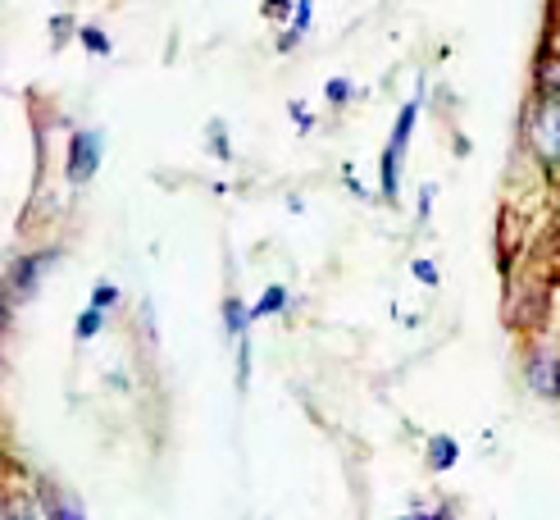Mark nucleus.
<instances>
[{"label": "nucleus", "instance_id": "1", "mask_svg": "<svg viewBox=\"0 0 560 520\" xmlns=\"http://www.w3.org/2000/svg\"><path fill=\"white\" fill-rule=\"evenodd\" d=\"M419 109H424V82H419L415 96L397 109V124H392L387 142H383V155H378V197H383V201H397V197H401V164H406V151H410Z\"/></svg>", "mask_w": 560, "mask_h": 520}, {"label": "nucleus", "instance_id": "2", "mask_svg": "<svg viewBox=\"0 0 560 520\" xmlns=\"http://www.w3.org/2000/svg\"><path fill=\"white\" fill-rule=\"evenodd\" d=\"M524 128H528V147H534V155L547 164V170H556L560 164V92L556 88H538Z\"/></svg>", "mask_w": 560, "mask_h": 520}, {"label": "nucleus", "instance_id": "3", "mask_svg": "<svg viewBox=\"0 0 560 520\" xmlns=\"http://www.w3.org/2000/svg\"><path fill=\"white\" fill-rule=\"evenodd\" d=\"M101 155H105V132L101 128H78L69 137V151H65V178L69 183H92L101 170Z\"/></svg>", "mask_w": 560, "mask_h": 520}, {"label": "nucleus", "instance_id": "4", "mask_svg": "<svg viewBox=\"0 0 560 520\" xmlns=\"http://www.w3.org/2000/svg\"><path fill=\"white\" fill-rule=\"evenodd\" d=\"M55 261H60V252H33V256H23V261L10 269V301H14V307L42 288L46 269H50Z\"/></svg>", "mask_w": 560, "mask_h": 520}, {"label": "nucleus", "instance_id": "5", "mask_svg": "<svg viewBox=\"0 0 560 520\" xmlns=\"http://www.w3.org/2000/svg\"><path fill=\"white\" fill-rule=\"evenodd\" d=\"M524 379L538 397H560V356L551 347H534L524 361Z\"/></svg>", "mask_w": 560, "mask_h": 520}, {"label": "nucleus", "instance_id": "6", "mask_svg": "<svg viewBox=\"0 0 560 520\" xmlns=\"http://www.w3.org/2000/svg\"><path fill=\"white\" fill-rule=\"evenodd\" d=\"M42 507H46L50 520H88L82 502L73 498V493H60V488H42Z\"/></svg>", "mask_w": 560, "mask_h": 520}, {"label": "nucleus", "instance_id": "7", "mask_svg": "<svg viewBox=\"0 0 560 520\" xmlns=\"http://www.w3.org/2000/svg\"><path fill=\"white\" fill-rule=\"evenodd\" d=\"M311 27H315V0H296V5H292V27L278 37V50H292L305 33H311Z\"/></svg>", "mask_w": 560, "mask_h": 520}, {"label": "nucleus", "instance_id": "8", "mask_svg": "<svg viewBox=\"0 0 560 520\" xmlns=\"http://www.w3.org/2000/svg\"><path fill=\"white\" fill-rule=\"evenodd\" d=\"M288 307H292L288 288H283V284H269V288L256 297V307H250V324H256V320H273V315H283Z\"/></svg>", "mask_w": 560, "mask_h": 520}, {"label": "nucleus", "instance_id": "9", "mask_svg": "<svg viewBox=\"0 0 560 520\" xmlns=\"http://www.w3.org/2000/svg\"><path fill=\"white\" fill-rule=\"evenodd\" d=\"M223 334H229L233 343L250 334V307L242 297H223Z\"/></svg>", "mask_w": 560, "mask_h": 520}, {"label": "nucleus", "instance_id": "10", "mask_svg": "<svg viewBox=\"0 0 560 520\" xmlns=\"http://www.w3.org/2000/svg\"><path fill=\"white\" fill-rule=\"evenodd\" d=\"M456 461H460V443H456V438L452 434H433L429 438V465H433V471L442 475V471H452Z\"/></svg>", "mask_w": 560, "mask_h": 520}, {"label": "nucleus", "instance_id": "11", "mask_svg": "<svg viewBox=\"0 0 560 520\" xmlns=\"http://www.w3.org/2000/svg\"><path fill=\"white\" fill-rule=\"evenodd\" d=\"M360 92H355V82L351 78H328L324 82V101L332 105V109H342V105H351Z\"/></svg>", "mask_w": 560, "mask_h": 520}, {"label": "nucleus", "instance_id": "12", "mask_svg": "<svg viewBox=\"0 0 560 520\" xmlns=\"http://www.w3.org/2000/svg\"><path fill=\"white\" fill-rule=\"evenodd\" d=\"M101 328H105V311L88 307V311L78 315V324H73V338H78V343H92V338L101 334Z\"/></svg>", "mask_w": 560, "mask_h": 520}, {"label": "nucleus", "instance_id": "13", "mask_svg": "<svg viewBox=\"0 0 560 520\" xmlns=\"http://www.w3.org/2000/svg\"><path fill=\"white\" fill-rule=\"evenodd\" d=\"M5 520H37V507L27 493H14V498H5Z\"/></svg>", "mask_w": 560, "mask_h": 520}, {"label": "nucleus", "instance_id": "14", "mask_svg": "<svg viewBox=\"0 0 560 520\" xmlns=\"http://www.w3.org/2000/svg\"><path fill=\"white\" fill-rule=\"evenodd\" d=\"M78 42L88 46L92 55H109V50H115V46H109V37L101 33V27H78Z\"/></svg>", "mask_w": 560, "mask_h": 520}, {"label": "nucleus", "instance_id": "15", "mask_svg": "<svg viewBox=\"0 0 560 520\" xmlns=\"http://www.w3.org/2000/svg\"><path fill=\"white\" fill-rule=\"evenodd\" d=\"M538 88H556L560 92V55H547V60H538Z\"/></svg>", "mask_w": 560, "mask_h": 520}, {"label": "nucleus", "instance_id": "16", "mask_svg": "<svg viewBox=\"0 0 560 520\" xmlns=\"http://www.w3.org/2000/svg\"><path fill=\"white\" fill-rule=\"evenodd\" d=\"M115 301H119V288H115V284H96V288H92V307H96V311H109Z\"/></svg>", "mask_w": 560, "mask_h": 520}, {"label": "nucleus", "instance_id": "17", "mask_svg": "<svg viewBox=\"0 0 560 520\" xmlns=\"http://www.w3.org/2000/svg\"><path fill=\"white\" fill-rule=\"evenodd\" d=\"M288 115L296 119L301 132H311V128H315V115H311V105H305V101H292V105H288Z\"/></svg>", "mask_w": 560, "mask_h": 520}, {"label": "nucleus", "instance_id": "18", "mask_svg": "<svg viewBox=\"0 0 560 520\" xmlns=\"http://www.w3.org/2000/svg\"><path fill=\"white\" fill-rule=\"evenodd\" d=\"M406 520H456V507L442 502V507H433V511H410Z\"/></svg>", "mask_w": 560, "mask_h": 520}, {"label": "nucleus", "instance_id": "19", "mask_svg": "<svg viewBox=\"0 0 560 520\" xmlns=\"http://www.w3.org/2000/svg\"><path fill=\"white\" fill-rule=\"evenodd\" d=\"M415 279L424 288H438V265L433 261H415Z\"/></svg>", "mask_w": 560, "mask_h": 520}, {"label": "nucleus", "instance_id": "20", "mask_svg": "<svg viewBox=\"0 0 560 520\" xmlns=\"http://www.w3.org/2000/svg\"><path fill=\"white\" fill-rule=\"evenodd\" d=\"M210 147L219 151V160H229L233 147H229V137H223V124H210Z\"/></svg>", "mask_w": 560, "mask_h": 520}, {"label": "nucleus", "instance_id": "21", "mask_svg": "<svg viewBox=\"0 0 560 520\" xmlns=\"http://www.w3.org/2000/svg\"><path fill=\"white\" fill-rule=\"evenodd\" d=\"M429 206H433V183L419 187V219H429Z\"/></svg>", "mask_w": 560, "mask_h": 520}, {"label": "nucleus", "instance_id": "22", "mask_svg": "<svg viewBox=\"0 0 560 520\" xmlns=\"http://www.w3.org/2000/svg\"><path fill=\"white\" fill-rule=\"evenodd\" d=\"M265 10L269 14H288V0H265Z\"/></svg>", "mask_w": 560, "mask_h": 520}]
</instances>
